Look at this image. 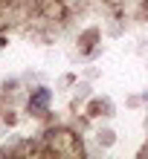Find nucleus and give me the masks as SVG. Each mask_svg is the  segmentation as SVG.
<instances>
[{
  "instance_id": "1",
  "label": "nucleus",
  "mask_w": 148,
  "mask_h": 159,
  "mask_svg": "<svg viewBox=\"0 0 148 159\" xmlns=\"http://www.w3.org/2000/svg\"><path fill=\"white\" fill-rule=\"evenodd\" d=\"M50 101H52V93H50L47 87H38V90L29 96V113H32V116H44V113L50 110Z\"/></svg>"
},
{
  "instance_id": "2",
  "label": "nucleus",
  "mask_w": 148,
  "mask_h": 159,
  "mask_svg": "<svg viewBox=\"0 0 148 159\" xmlns=\"http://www.w3.org/2000/svg\"><path fill=\"white\" fill-rule=\"evenodd\" d=\"M99 142L110 145V142H113V133H110V130H102V133H99Z\"/></svg>"
}]
</instances>
